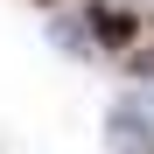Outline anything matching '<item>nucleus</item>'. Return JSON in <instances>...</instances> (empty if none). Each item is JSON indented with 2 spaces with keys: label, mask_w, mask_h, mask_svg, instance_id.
Masks as SVG:
<instances>
[{
  "label": "nucleus",
  "mask_w": 154,
  "mask_h": 154,
  "mask_svg": "<svg viewBox=\"0 0 154 154\" xmlns=\"http://www.w3.org/2000/svg\"><path fill=\"white\" fill-rule=\"evenodd\" d=\"M84 21H91V35L98 42H105V49H133V14H119V7H105V0H91V7H84Z\"/></svg>",
  "instance_id": "f03ea898"
},
{
  "label": "nucleus",
  "mask_w": 154,
  "mask_h": 154,
  "mask_svg": "<svg viewBox=\"0 0 154 154\" xmlns=\"http://www.w3.org/2000/svg\"><path fill=\"white\" fill-rule=\"evenodd\" d=\"M105 140H112L119 154H154V126H147L133 105H119V112L105 119Z\"/></svg>",
  "instance_id": "f257e3e1"
}]
</instances>
